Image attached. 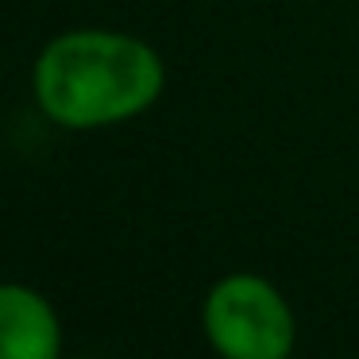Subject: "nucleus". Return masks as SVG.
<instances>
[{
  "mask_svg": "<svg viewBox=\"0 0 359 359\" xmlns=\"http://www.w3.org/2000/svg\"><path fill=\"white\" fill-rule=\"evenodd\" d=\"M62 320L43 290L0 282V359H58Z\"/></svg>",
  "mask_w": 359,
  "mask_h": 359,
  "instance_id": "3",
  "label": "nucleus"
},
{
  "mask_svg": "<svg viewBox=\"0 0 359 359\" xmlns=\"http://www.w3.org/2000/svg\"><path fill=\"white\" fill-rule=\"evenodd\" d=\"M205 340L224 359H286L297 344L290 297L255 271H232L201 302Z\"/></svg>",
  "mask_w": 359,
  "mask_h": 359,
  "instance_id": "2",
  "label": "nucleus"
},
{
  "mask_svg": "<svg viewBox=\"0 0 359 359\" xmlns=\"http://www.w3.org/2000/svg\"><path fill=\"white\" fill-rule=\"evenodd\" d=\"M166 89V62L147 39L112 27H70L35 55L32 97L50 124L101 132L143 116Z\"/></svg>",
  "mask_w": 359,
  "mask_h": 359,
  "instance_id": "1",
  "label": "nucleus"
}]
</instances>
